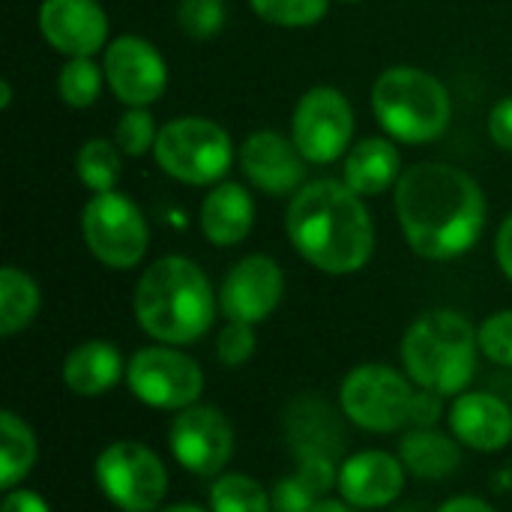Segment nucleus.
Returning <instances> with one entry per match:
<instances>
[{"instance_id": "obj_42", "label": "nucleus", "mask_w": 512, "mask_h": 512, "mask_svg": "<svg viewBox=\"0 0 512 512\" xmlns=\"http://www.w3.org/2000/svg\"><path fill=\"white\" fill-rule=\"evenodd\" d=\"M345 3H357V0H345Z\"/></svg>"}, {"instance_id": "obj_22", "label": "nucleus", "mask_w": 512, "mask_h": 512, "mask_svg": "<svg viewBox=\"0 0 512 512\" xmlns=\"http://www.w3.org/2000/svg\"><path fill=\"white\" fill-rule=\"evenodd\" d=\"M399 459L405 471L420 480H444L459 468L462 453L450 435L438 429H414L402 438Z\"/></svg>"}, {"instance_id": "obj_32", "label": "nucleus", "mask_w": 512, "mask_h": 512, "mask_svg": "<svg viewBox=\"0 0 512 512\" xmlns=\"http://www.w3.org/2000/svg\"><path fill=\"white\" fill-rule=\"evenodd\" d=\"M252 354H255V330H252V324L228 321L219 330V339H216V357H219V363L228 366V369H237V366L249 363Z\"/></svg>"}, {"instance_id": "obj_11", "label": "nucleus", "mask_w": 512, "mask_h": 512, "mask_svg": "<svg viewBox=\"0 0 512 512\" xmlns=\"http://www.w3.org/2000/svg\"><path fill=\"white\" fill-rule=\"evenodd\" d=\"M354 138V111L336 87H312L294 108L291 141L306 162H336Z\"/></svg>"}, {"instance_id": "obj_27", "label": "nucleus", "mask_w": 512, "mask_h": 512, "mask_svg": "<svg viewBox=\"0 0 512 512\" xmlns=\"http://www.w3.org/2000/svg\"><path fill=\"white\" fill-rule=\"evenodd\" d=\"M102 75H105V69H99L93 63V57H69L57 78L60 99L69 108H90L99 99Z\"/></svg>"}, {"instance_id": "obj_25", "label": "nucleus", "mask_w": 512, "mask_h": 512, "mask_svg": "<svg viewBox=\"0 0 512 512\" xmlns=\"http://www.w3.org/2000/svg\"><path fill=\"white\" fill-rule=\"evenodd\" d=\"M210 512H273V501L255 477L219 474L210 486Z\"/></svg>"}, {"instance_id": "obj_12", "label": "nucleus", "mask_w": 512, "mask_h": 512, "mask_svg": "<svg viewBox=\"0 0 512 512\" xmlns=\"http://www.w3.org/2000/svg\"><path fill=\"white\" fill-rule=\"evenodd\" d=\"M168 447L180 468L195 477H219L234 456V426L213 405L177 411L168 429Z\"/></svg>"}, {"instance_id": "obj_34", "label": "nucleus", "mask_w": 512, "mask_h": 512, "mask_svg": "<svg viewBox=\"0 0 512 512\" xmlns=\"http://www.w3.org/2000/svg\"><path fill=\"white\" fill-rule=\"evenodd\" d=\"M441 399L444 396H438L432 390H417L414 411H411V426H417V429H435V423H438V417L444 411Z\"/></svg>"}, {"instance_id": "obj_6", "label": "nucleus", "mask_w": 512, "mask_h": 512, "mask_svg": "<svg viewBox=\"0 0 512 512\" xmlns=\"http://www.w3.org/2000/svg\"><path fill=\"white\" fill-rule=\"evenodd\" d=\"M153 156L168 177L189 186H210L228 174L234 144L216 120L177 117L159 129Z\"/></svg>"}, {"instance_id": "obj_40", "label": "nucleus", "mask_w": 512, "mask_h": 512, "mask_svg": "<svg viewBox=\"0 0 512 512\" xmlns=\"http://www.w3.org/2000/svg\"><path fill=\"white\" fill-rule=\"evenodd\" d=\"M159 512H210V510H204V507H198V504H171V507H162Z\"/></svg>"}, {"instance_id": "obj_2", "label": "nucleus", "mask_w": 512, "mask_h": 512, "mask_svg": "<svg viewBox=\"0 0 512 512\" xmlns=\"http://www.w3.org/2000/svg\"><path fill=\"white\" fill-rule=\"evenodd\" d=\"M285 231L300 258L330 276L357 273L375 249V225L363 198L339 180H315L294 192Z\"/></svg>"}, {"instance_id": "obj_3", "label": "nucleus", "mask_w": 512, "mask_h": 512, "mask_svg": "<svg viewBox=\"0 0 512 512\" xmlns=\"http://www.w3.org/2000/svg\"><path fill=\"white\" fill-rule=\"evenodd\" d=\"M132 306L138 327L162 345L198 342L216 318L210 279L183 255L153 261L135 285Z\"/></svg>"}, {"instance_id": "obj_31", "label": "nucleus", "mask_w": 512, "mask_h": 512, "mask_svg": "<svg viewBox=\"0 0 512 512\" xmlns=\"http://www.w3.org/2000/svg\"><path fill=\"white\" fill-rule=\"evenodd\" d=\"M480 351L498 363V366H510L512 369V309H504V312H495L489 315L480 330Z\"/></svg>"}, {"instance_id": "obj_37", "label": "nucleus", "mask_w": 512, "mask_h": 512, "mask_svg": "<svg viewBox=\"0 0 512 512\" xmlns=\"http://www.w3.org/2000/svg\"><path fill=\"white\" fill-rule=\"evenodd\" d=\"M495 258H498V267L501 273L512 282V216H507V222L501 225L498 231V240H495Z\"/></svg>"}, {"instance_id": "obj_28", "label": "nucleus", "mask_w": 512, "mask_h": 512, "mask_svg": "<svg viewBox=\"0 0 512 512\" xmlns=\"http://www.w3.org/2000/svg\"><path fill=\"white\" fill-rule=\"evenodd\" d=\"M249 3L258 18L276 27H309L318 24L330 9V0H249Z\"/></svg>"}, {"instance_id": "obj_10", "label": "nucleus", "mask_w": 512, "mask_h": 512, "mask_svg": "<svg viewBox=\"0 0 512 512\" xmlns=\"http://www.w3.org/2000/svg\"><path fill=\"white\" fill-rule=\"evenodd\" d=\"M126 384L132 396L156 411H183L204 393L201 366L168 345H150L132 354L126 366Z\"/></svg>"}, {"instance_id": "obj_29", "label": "nucleus", "mask_w": 512, "mask_h": 512, "mask_svg": "<svg viewBox=\"0 0 512 512\" xmlns=\"http://www.w3.org/2000/svg\"><path fill=\"white\" fill-rule=\"evenodd\" d=\"M228 9L225 0H180L177 6V21L186 36L195 39H210L225 27Z\"/></svg>"}, {"instance_id": "obj_39", "label": "nucleus", "mask_w": 512, "mask_h": 512, "mask_svg": "<svg viewBox=\"0 0 512 512\" xmlns=\"http://www.w3.org/2000/svg\"><path fill=\"white\" fill-rule=\"evenodd\" d=\"M312 512H354V507L348 501H336V498H318V504L312 507Z\"/></svg>"}, {"instance_id": "obj_41", "label": "nucleus", "mask_w": 512, "mask_h": 512, "mask_svg": "<svg viewBox=\"0 0 512 512\" xmlns=\"http://www.w3.org/2000/svg\"><path fill=\"white\" fill-rule=\"evenodd\" d=\"M9 99H12V90H9V81H3V84H0V108H6Z\"/></svg>"}, {"instance_id": "obj_23", "label": "nucleus", "mask_w": 512, "mask_h": 512, "mask_svg": "<svg viewBox=\"0 0 512 512\" xmlns=\"http://www.w3.org/2000/svg\"><path fill=\"white\" fill-rule=\"evenodd\" d=\"M39 456L33 429L12 411L0 414V486L3 492L18 489V483L33 471Z\"/></svg>"}, {"instance_id": "obj_24", "label": "nucleus", "mask_w": 512, "mask_h": 512, "mask_svg": "<svg viewBox=\"0 0 512 512\" xmlns=\"http://www.w3.org/2000/svg\"><path fill=\"white\" fill-rule=\"evenodd\" d=\"M39 312V288L36 282L18 270L3 267L0 270V336L21 333Z\"/></svg>"}, {"instance_id": "obj_15", "label": "nucleus", "mask_w": 512, "mask_h": 512, "mask_svg": "<svg viewBox=\"0 0 512 512\" xmlns=\"http://www.w3.org/2000/svg\"><path fill=\"white\" fill-rule=\"evenodd\" d=\"M39 33L66 57H93L105 48L108 18L96 0H42Z\"/></svg>"}, {"instance_id": "obj_18", "label": "nucleus", "mask_w": 512, "mask_h": 512, "mask_svg": "<svg viewBox=\"0 0 512 512\" xmlns=\"http://www.w3.org/2000/svg\"><path fill=\"white\" fill-rule=\"evenodd\" d=\"M447 426L462 447L498 453L512 441V408L492 393L465 390L450 402Z\"/></svg>"}, {"instance_id": "obj_36", "label": "nucleus", "mask_w": 512, "mask_h": 512, "mask_svg": "<svg viewBox=\"0 0 512 512\" xmlns=\"http://www.w3.org/2000/svg\"><path fill=\"white\" fill-rule=\"evenodd\" d=\"M0 512H51V504L39 492L12 489V492H6Z\"/></svg>"}, {"instance_id": "obj_17", "label": "nucleus", "mask_w": 512, "mask_h": 512, "mask_svg": "<svg viewBox=\"0 0 512 512\" xmlns=\"http://www.w3.org/2000/svg\"><path fill=\"white\" fill-rule=\"evenodd\" d=\"M336 489L342 501H348L357 510L390 507L405 489V465L399 456H390L384 450L354 453L339 465Z\"/></svg>"}, {"instance_id": "obj_21", "label": "nucleus", "mask_w": 512, "mask_h": 512, "mask_svg": "<svg viewBox=\"0 0 512 512\" xmlns=\"http://www.w3.org/2000/svg\"><path fill=\"white\" fill-rule=\"evenodd\" d=\"M402 177V156L387 138H366L351 147L345 159V186L360 198L387 192Z\"/></svg>"}, {"instance_id": "obj_8", "label": "nucleus", "mask_w": 512, "mask_h": 512, "mask_svg": "<svg viewBox=\"0 0 512 512\" xmlns=\"http://www.w3.org/2000/svg\"><path fill=\"white\" fill-rule=\"evenodd\" d=\"M96 483L120 512H159L168 495L162 459L138 441H114L96 459Z\"/></svg>"}, {"instance_id": "obj_26", "label": "nucleus", "mask_w": 512, "mask_h": 512, "mask_svg": "<svg viewBox=\"0 0 512 512\" xmlns=\"http://www.w3.org/2000/svg\"><path fill=\"white\" fill-rule=\"evenodd\" d=\"M75 171L81 183L96 195V192H114L120 180V147L105 138H90L75 156Z\"/></svg>"}, {"instance_id": "obj_38", "label": "nucleus", "mask_w": 512, "mask_h": 512, "mask_svg": "<svg viewBox=\"0 0 512 512\" xmlns=\"http://www.w3.org/2000/svg\"><path fill=\"white\" fill-rule=\"evenodd\" d=\"M438 512H498L489 501L483 498H471V495H459V498H450L447 504H441Z\"/></svg>"}, {"instance_id": "obj_20", "label": "nucleus", "mask_w": 512, "mask_h": 512, "mask_svg": "<svg viewBox=\"0 0 512 512\" xmlns=\"http://www.w3.org/2000/svg\"><path fill=\"white\" fill-rule=\"evenodd\" d=\"M255 222L252 195L240 183L216 186L201 204V231L213 246H237Z\"/></svg>"}, {"instance_id": "obj_19", "label": "nucleus", "mask_w": 512, "mask_h": 512, "mask_svg": "<svg viewBox=\"0 0 512 512\" xmlns=\"http://www.w3.org/2000/svg\"><path fill=\"white\" fill-rule=\"evenodd\" d=\"M126 366L123 354L117 351V345L102 342V339H90L81 342L78 348H72L63 360V384L84 399L102 396L108 390H114L120 384V378H126Z\"/></svg>"}, {"instance_id": "obj_30", "label": "nucleus", "mask_w": 512, "mask_h": 512, "mask_svg": "<svg viewBox=\"0 0 512 512\" xmlns=\"http://www.w3.org/2000/svg\"><path fill=\"white\" fill-rule=\"evenodd\" d=\"M156 138H159V129L147 108H129L114 129V144L126 156H144L147 150L156 147Z\"/></svg>"}, {"instance_id": "obj_1", "label": "nucleus", "mask_w": 512, "mask_h": 512, "mask_svg": "<svg viewBox=\"0 0 512 512\" xmlns=\"http://www.w3.org/2000/svg\"><path fill=\"white\" fill-rule=\"evenodd\" d=\"M396 216L408 246L429 261L465 255L483 234L486 198L471 174L444 162H420L396 183Z\"/></svg>"}, {"instance_id": "obj_5", "label": "nucleus", "mask_w": 512, "mask_h": 512, "mask_svg": "<svg viewBox=\"0 0 512 512\" xmlns=\"http://www.w3.org/2000/svg\"><path fill=\"white\" fill-rule=\"evenodd\" d=\"M372 108L384 132L405 144L435 141L444 135L453 114L447 87L417 66H393L381 72L372 87Z\"/></svg>"}, {"instance_id": "obj_14", "label": "nucleus", "mask_w": 512, "mask_h": 512, "mask_svg": "<svg viewBox=\"0 0 512 512\" xmlns=\"http://www.w3.org/2000/svg\"><path fill=\"white\" fill-rule=\"evenodd\" d=\"M285 294V273L267 255H249L234 264L219 288V312L237 324H258L273 315Z\"/></svg>"}, {"instance_id": "obj_16", "label": "nucleus", "mask_w": 512, "mask_h": 512, "mask_svg": "<svg viewBox=\"0 0 512 512\" xmlns=\"http://www.w3.org/2000/svg\"><path fill=\"white\" fill-rule=\"evenodd\" d=\"M243 174L267 195L300 192L306 180V156L294 141L279 132H255L240 147Z\"/></svg>"}, {"instance_id": "obj_33", "label": "nucleus", "mask_w": 512, "mask_h": 512, "mask_svg": "<svg viewBox=\"0 0 512 512\" xmlns=\"http://www.w3.org/2000/svg\"><path fill=\"white\" fill-rule=\"evenodd\" d=\"M318 492L312 483H306L300 474L294 477H282L273 492H270V501H273V512H312V507L318 504Z\"/></svg>"}, {"instance_id": "obj_4", "label": "nucleus", "mask_w": 512, "mask_h": 512, "mask_svg": "<svg viewBox=\"0 0 512 512\" xmlns=\"http://www.w3.org/2000/svg\"><path fill=\"white\" fill-rule=\"evenodd\" d=\"M480 336L474 324L453 312L435 309L420 315L402 336V366L420 390L459 396L477 372Z\"/></svg>"}, {"instance_id": "obj_9", "label": "nucleus", "mask_w": 512, "mask_h": 512, "mask_svg": "<svg viewBox=\"0 0 512 512\" xmlns=\"http://www.w3.org/2000/svg\"><path fill=\"white\" fill-rule=\"evenodd\" d=\"M81 231L90 255L111 270L141 264L150 243L141 210L120 192H96L81 213Z\"/></svg>"}, {"instance_id": "obj_7", "label": "nucleus", "mask_w": 512, "mask_h": 512, "mask_svg": "<svg viewBox=\"0 0 512 512\" xmlns=\"http://www.w3.org/2000/svg\"><path fill=\"white\" fill-rule=\"evenodd\" d=\"M417 390L411 387V378L396 372L384 363H366L345 375L339 390L342 414L375 435L399 432L411 423Z\"/></svg>"}, {"instance_id": "obj_13", "label": "nucleus", "mask_w": 512, "mask_h": 512, "mask_svg": "<svg viewBox=\"0 0 512 512\" xmlns=\"http://www.w3.org/2000/svg\"><path fill=\"white\" fill-rule=\"evenodd\" d=\"M102 69L111 93L129 108H147L168 87V66L162 54L141 36H117L105 48Z\"/></svg>"}, {"instance_id": "obj_35", "label": "nucleus", "mask_w": 512, "mask_h": 512, "mask_svg": "<svg viewBox=\"0 0 512 512\" xmlns=\"http://www.w3.org/2000/svg\"><path fill=\"white\" fill-rule=\"evenodd\" d=\"M489 135H492V141L501 150H510L512 153V96L510 99H501L492 108V114H489Z\"/></svg>"}]
</instances>
